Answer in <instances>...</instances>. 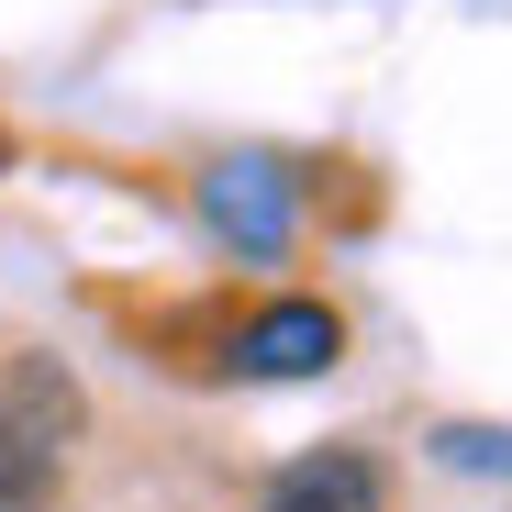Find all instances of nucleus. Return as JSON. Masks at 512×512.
<instances>
[{
    "instance_id": "obj_1",
    "label": "nucleus",
    "mask_w": 512,
    "mask_h": 512,
    "mask_svg": "<svg viewBox=\"0 0 512 512\" xmlns=\"http://www.w3.org/2000/svg\"><path fill=\"white\" fill-rule=\"evenodd\" d=\"M78 435V390L56 357H12L0 368V512H34L56 479V446Z\"/></svg>"
},
{
    "instance_id": "obj_3",
    "label": "nucleus",
    "mask_w": 512,
    "mask_h": 512,
    "mask_svg": "<svg viewBox=\"0 0 512 512\" xmlns=\"http://www.w3.org/2000/svg\"><path fill=\"white\" fill-rule=\"evenodd\" d=\"M201 212H212L245 256H279V245H290V179H279L268 156H223L212 179H201Z\"/></svg>"
},
{
    "instance_id": "obj_2",
    "label": "nucleus",
    "mask_w": 512,
    "mask_h": 512,
    "mask_svg": "<svg viewBox=\"0 0 512 512\" xmlns=\"http://www.w3.org/2000/svg\"><path fill=\"white\" fill-rule=\"evenodd\" d=\"M334 346H346V323H334L323 301H279V312H256V323L234 334V368H245V379H323Z\"/></svg>"
},
{
    "instance_id": "obj_4",
    "label": "nucleus",
    "mask_w": 512,
    "mask_h": 512,
    "mask_svg": "<svg viewBox=\"0 0 512 512\" xmlns=\"http://www.w3.org/2000/svg\"><path fill=\"white\" fill-rule=\"evenodd\" d=\"M256 512H379V468H368L357 446H312L301 468L268 479V501H256Z\"/></svg>"
}]
</instances>
